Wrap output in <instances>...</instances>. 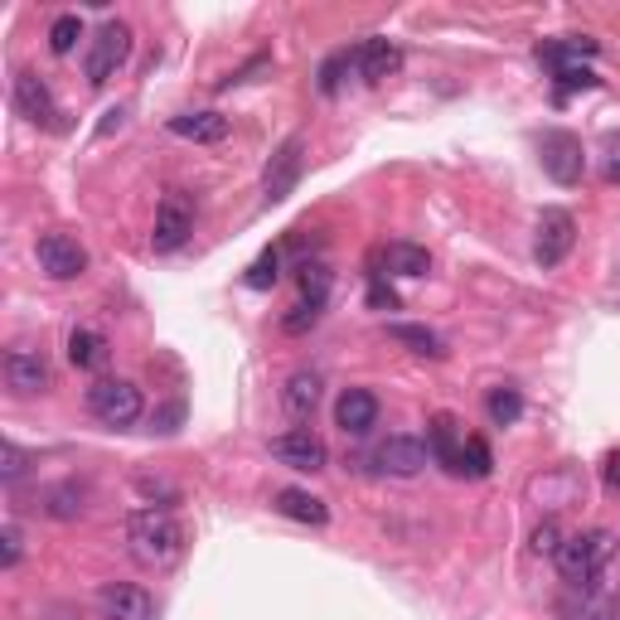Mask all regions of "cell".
<instances>
[{"mask_svg":"<svg viewBox=\"0 0 620 620\" xmlns=\"http://www.w3.org/2000/svg\"><path fill=\"white\" fill-rule=\"evenodd\" d=\"M127 553L137 557L141 567H170L180 553H185V529L170 509H137L127 519Z\"/></svg>","mask_w":620,"mask_h":620,"instance_id":"cell-1","label":"cell"},{"mask_svg":"<svg viewBox=\"0 0 620 620\" xmlns=\"http://www.w3.org/2000/svg\"><path fill=\"white\" fill-rule=\"evenodd\" d=\"M616 533L611 529H587V533H573V539H563V548H557V573L563 581H573V587H597V577L611 567L616 557Z\"/></svg>","mask_w":620,"mask_h":620,"instance_id":"cell-2","label":"cell"},{"mask_svg":"<svg viewBox=\"0 0 620 620\" xmlns=\"http://www.w3.org/2000/svg\"><path fill=\"white\" fill-rule=\"evenodd\" d=\"M141 388L131 379H97L88 388V412L102 427H131V422H141Z\"/></svg>","mask_w":620,"mask_h":620,"instance_id":"cell-3","label":"cell"},{"mask_svg":"<svg viewBox=\"0 0 620 620\" xmlns=\"http://www.w3.org/2000/svg\"><path fill=\"white\" fill-rule=\"evenodd\" d=\"M131 58V30L121 20L112 24H102V30L93 34V44H88V83L93 88H102V83H112L117 78V68Z\"/></svg>","mask_w":620,"mask_h":620,"instance_id":"cell-4","label":"cell"},{"mask_svg":"<svg viewBox=\"0 0 620 620\" xmlns=\"http://www.w3.org/2000/svg\"><path fill=\"white\" fill-rule=\"evenodd\" d=\"M539 161H543V175L557 180V185H577L587 175V155H581V141L573 131H543Z\"/></svg>","mask_w":620,"mask_h":620,"instance_id":"cell-5","label":"cell"},{"mask_svg":"<svg viewBox=\"0 0 620 620\" xmlns=\"http://www.w3.org/2000/svg\"><path fill=\"white\" fill-rule=\"evenodd\" d=\"M34 258H40V272L54 282H73V276L88 272V248L68 233H44L34 242Z\"/></svg>","mask_w":620,"mask_h":620,"instance_id":"cell-6","label":"cell"},{"mask_svg":"<svg viewBox=\"0 0 620 620\" xmlns=\"http://www.w3.org/2000/svg\"><path fill=\"white\" fill-rule=\"evenodd\" d=\"M272 456L286 470H301V476H315V470L330 466V452H325V442L311 427H291L282 436H272Z\"/></svg>","mask_w":620,"mask_h":620,"instance_id":"cell-7","label":"cell"},{"mask_svg":"<svg viewBox=\"0 0 620 620\" xmlns=\"http://www.w3.org/2000/svg\"><path fill=\"white\" fill-rule=\"evenodd\" d=\"M194 233V204L185 194H165L161 209H155V228H151V248L155 252H175L185 248Z\"/></svg>","mask_w":620,"mask_h":620,"instance_id":"cell-8","label":"cell"},{"mask_svg":"<svg viewBox=\"0 0 620 620\" xmlns=\"http://www.w3.org/2000/svg\"><path fill=\"white\" fill-rule=\"evenodd\" d=\"M573 242H577V218L573 214H567V209H543L539 214V242H533V258H539V267L567 262Z\"/></svg>","mask_w":620,"mask_h":620,"instance_id":"cell-9","label":"cell"},{"mask_svg":"<svg viewBox=\"0 0 620 620\" xmlns=\"http://www.w3.org/2000/svg\"><path fill=\"white\" fill-rule=\"evenodd\" d=\"M301 165H306V141L301 137H286L282 145H276V155L267 161L262 170V194L267 199H286L291 189H296V180H301Z\"/></svg>","mask_w":620,"mask_h":620,"instance_id":"cell-10","label":"cell"},{"mask_svg":"<svg viewBox=\"0 0 620 620\" xmlns=\"http://www.w3.org/2000/svg\"><path fill=\"white\" fill-rule=\"evenodd\" d=\"M427 460H432V452L422 436H388V442H379V452H373V466H379L383 476H398V480L422 476Z\"/></svg>","mask_w":620,"mask_h":620,"instance_id":"cell-11","label":"cell"},{"mask_svg":"<svg viewBox=\"0 0 620 620\" xmlns=\"http://www.w3.org/2000/svg\"><path fill=\"white\" fill-rule=\"evenodd\" d=\"M97 611H102V620H155V601L145 587L107 581V587L97 591Z\"/></svg>","mask_w":620,"mask_h":620,"instance_id":"cell-12","label":"cell"},{"mask_svg":"<svg viewBox=\"0 0 620 620\" xmlns=\"http://www.w3.org/2000/svg\"><path fill=\"white\" fill-rule=\"evenodd\" d=\"M335 422L345 436H369L379 427V398H373L369 388H345L335 403Z\"/></svg>","mask_w":620,"mask_h":620,"instance_id":"cell-13","label":"cell"},{"mask_svg":"<svg viewBox=\"0 0 620 620\" xmlns=\"http://www.w3.org/2000/svg\"><path fill=\"white\" fill-rule=\"evenodd\" d=\"M6 383L15 388V393H44L48 388V359L40 355V349H30V345H15L6 355Z\"/></svg>","mask_w":620,"mask_h":620,"instance_id":"cell-14","label":"cell"},{"mask_svg":"<svg viewBox=\"0 0 620 620\" xmlns=\"http://www.w3.org/2000/svg\"><path fill=\"white\" fill-rule=\"evenodd\" d=\"M349 58H355V73L363 83H383L403 68V48L388 40H363L359 48H349Z\"/></svg>","mask_w":620,"mask_h":620,"instance_id":"cell-15","label":"cell"},{"mask_svg":"<svg viewBox=\"0 0 620 620\" xmlns=\"http://www.w3.org/2000/svg\"><path fill=\"white\" fill-rule=\"evenodd\" d=\"M15 107H20V117L34 121V127H58L54 93H48V83H40L34 73H20L15 78Z\"/></svg>","mask_w":620,"mask_h":620,"instance_id":"cell-16","label":"cell"},{"mask_svg":"<svg viewBox=\"0 0 620 620\" xmlns=\"http://www.w3.org/2000/svg\"><path fill=\"white\" fill-rule=\"evenodd\" d=\"M320 393H325L320 373H315V369H296V373L286 379V388H282L286 417H291V422H311L315 407H320Z\"/></svg>","mask_w":620,"mask_h":620,"instance_id":"cell-17","label":"cell"},{"mask_svg":"<svg viewBox=\"0 0 620 620\" xmlns=\"http://www.w3.org/2000/svg\"><path fill=\"white\" fill-rule=\"evenodd\" d=\"M460 446H466V427L452 417V412H436L432 427H427V452L436 466H446L456 476V460H460Z\"/></svg>","mask_w":620,"mask_h":620,"instance_id":"cell-18","label":"cell"},{"mask_svg":"<svg viewBox=\"0 0 620 620\" xmlns=\"http://www.w3.org/2000/svg\"><path fill=\"white\" fill-rule=\"evenodd\" d=\"M272 509L282 519H296V524H311V529L330 524V509H325V500H315L311 490H276L272 494Z\"/></svg>","mask_w":620,"mask_h":620,"instance_id":"cell-19","label":"cell"},{"mask_svg":"<svg viewBox=\"0 0 620 620\" xmlns=\"http://www.w3.org/2000/svg\"><path fill=\"white\" fill-rule=\"evenodd\" d=\"M567 620H620V591H597V587H581L577 601H563Z\"/></svg>","mask_w":620,"mask_h":620,"instance_id":"cell-20","label":"cell"},{"mask_svg":"<svg viewBox=\"0 0 620 620\" xmlns=\"http://www.w3.org/2000/svg\"><path fill=\"white\" fill-rule=\"evenodd\" d=\"M68 359H73V369H102V363L112 359V345H107L102 330L78 325V330L68 335Z\"/></svg>","mask_w":620,"mask_h":620,"instance_id":"cell-21","label":"cell"},{"mask_svg":"<svg viewBox=\"0 0 620 620\" xmlns=\"http://www.w3.org/2000/svg\"><path fill=\"white\" fill-rule=\"evenodd\" d=\"M170 131L185 137V141L214 145V141L228 137V117H218V112H180V117H170Z\"/></svg>","mask_w":620,"mask_h":620,"instance_id":"cell-22","label":"cell"},{"mask_svg":"<svg viewBox=\"0 0 620 620\" xmlns=\"http://www.w3.org/2000/svg\"><path fill=\"white\" fill-rule=\"evenodd\" d=\"M591 54H597V40H587V34H567V40H553V44L539 48V58H543V64H548L553 73L577 68L581 58H591Z\"/></svg>","mask_w":620,"mask_h":620,"instance_id":"cell-23","label":"cell"},{"mask_svg":"<svg viewBox=\"0 0 620 620\" xmlns=\"http://www.w3.org/2000/svg\"><path fill=\"white\" fill-rule=\"evenodd\" d=\"M383 262H388V272H393V276H427L432 272L427 248H417V242H388Z\"/></svg>","mask_w":620,"mask_h":620,"instance_id":"cell-24","label":"cell"},{"mask_svg":"<svg viewBox=\"0 0 620 620\" xmlns=\"http://www.w3.org/2000/svg\"><path fill=\"white\" fill-rule=\"evenodd\" d=\"M490 470H494V456H490V446H485V436H466V446H460V460H456V476L485 480Z\"/></svg>","mask_w":620,"mask_h":620,"instance_id":"cell-25","label":"cell"},{"mask_svg":"<svg viewBox=\"0 0 620 620\" xmlns=\"http://www.w3.org/2000/svg\"><path fill=\"white\" fill-rule=\"evenodd\" d=\"M388 335H393L398 345H407L412 355H427V359H442V355H446L442 339H436L427 325H388Z\"/></svg>","mask_w":620,"mask_h":620,"instance_id":"cell-26","label":"cell"},{"mask_svg":"<svg viewBox=\"0 0 620 620\" xmlns=\"http://www.w3.org/2000/svg\"><path fill=\"white\" fill-rule=\"evenodd\" d=\"M485 412H490L494 427H514V422L524 417V398H519L514 388H494V393L485 398Z\"/></svg>","mask_w":620,"mask_h":620,"instance_id":"cell-27","label":"cell"},{"mask_svg":"<svg viewBox=\"0 0 620 620\" xmlns=\"http://www.w3.org/2000/svg\"><path fill=\"white\" fill-rule=\"evenodd\" d=\"M320 315H325V301H296L291 315H282V330L286 335H306V330L320 325Z\"/></svg>","mask_w":620,"mask_h":620,"instance_id":"cell-28","label":"cell"},{"mask_svg":"<svg viewBox=\"0 0 620 620\" xmlns=\"http://www.w3.org/2000/svg\"><path fill=\"white\" fill-rule=\"evenodd\" d=\"M276 276H282V252L267 248L262 258L248 267V276H242V282H248L252 291H267V286H276Z\"/></svg>","mask_w":620,"mask_h":620,"instance_id":"cell-29","label":"cell"},{"mask_svg":"<svg viewBox=\"0 0 620 620\" xmlns=\"http://www.w3.org/2000/svg\"><path fill=\"white\" fill-rule=\"evenodd\" d=\"M78 40H83V20L78 15H58L54 24H48V48H54V54H73Z\"/></svg>","mask_w":620,"mask_h":620,"instance_id":"cell-30","label":"cell"},{"mask_svg":"<svg viewBox=\"0 0 620 620\" xmlns=\"http://www.w3.org/2000/svg\"><path fill=\"white\" fill-rule=\"evenodd\" d=\"M48 514L54 519H78L83 514V490L78 485H58V490H48Z\"/></svg>","mask_w":620,"mask_h":620,"instance_id":"cell-31","label":"cell"},{"mask_svg":"<svg viewBox=\"0 0 620 620\" xmlns=\"http://www.w3.org/2000/svg\"><path fill=\"white\" fill-rule=\"evenodd\" d=\"M330 296V272L320 262H306L301 267V301H325Z\"/></svg>","mask_w":620,"mask_h":620,"instance_id":"cell-32","label":"cell"},{"mask_svg":"<svg viewBox=\"0 0 620 620\" xmlns=\"http://www.w3.org/2000/svg\"><path fill=\"white\" fill-rule=\"evenodd\" d=\"M345 73H355V58H349V48L320 64V93H325V97H335V93H339V83H345Z\"/></svg>","mask_w":620,"mask_h":620,"instance_id":"cell-33","label":"cell"},{"mask_svg":"<svg viewBox=\"0 0 620 620\" xmlns=\"http://www.w3.org/2000/svg\"><path fill=\"white\" fill-rule=\"evenodd\" d=\"M24 470H30V456H24L15 442L0 446V476H6V485H15V480L24 476Z\"/></svg>","mask_w":620,"mask_h":620,"instance_id":"cell-34","label":"cell"},{"mask_svg":"<svg viewBox=\"0 0 620 620\" xmlns=\"http://www.w3.org/2000/svg\"><path fill=\"white\" fill-rule=\"evenodd\" d=\"M557 548H563V529H557L553 519H543V524L533 529V553H543V557H557Z\"/></svg>","mask_w":620,"mask_h":620,"instance_id":"cell-35","label":"cell"},{"mask_svg":"<svg viewBox=\"0 0 620 620\" xmlns=\"http://www.w3.org/2000/svg\"><path fill=\"white\" fill-rule=\"evenodd\" d=\"M0 543H6V548H0V567H6V573H10V567L20 563V553H24L20 529H15V524H6V529H0Z\"/></svg>","mask_w":620,"mask_h":620,"instance_id":"cell-36","label":"cell"},{"mask_svg":"<svg viewBox=\"0 0 620 620\" xmlns=\"http://www.w3.org/2000/svg\"><path fill=\"white\" fill-rule=\"evenodd\" d=\"M557 83H563V88L567 93H587V88H597V73H591L587 64H577V68H563V73H557Z\"/></svg>","mask_w":620,"mask_h":620,"instance_id":"cell-37","label":"cell"},{"mask_svg":"<svg viewBox=\"0 0 620 620\" xmlns=\"http://www.w3.org/2000/svg\"><path fill=\"white\" fill-rule=\"evenodd\" d=\"M601 480H606V490H620V452L601 460Z\"/></svg>","mask_w":620,"mask_h":620,"instance_id":"cell-38","label":"cell"},{"mask_svg":"<svg viewBox=\"0 0 620 620\" xmlns=\"http://www.w3.org/2000/svg\"><path fill=\"white\" fill-rule=\"evenodd\" d=\"M606 180H611V185L620 180V145H611V155H606Z\"/></svg>","mask_w":620,"mask_h":620,"instance_id":"cell-39","label":"cell"}]
</instances>
